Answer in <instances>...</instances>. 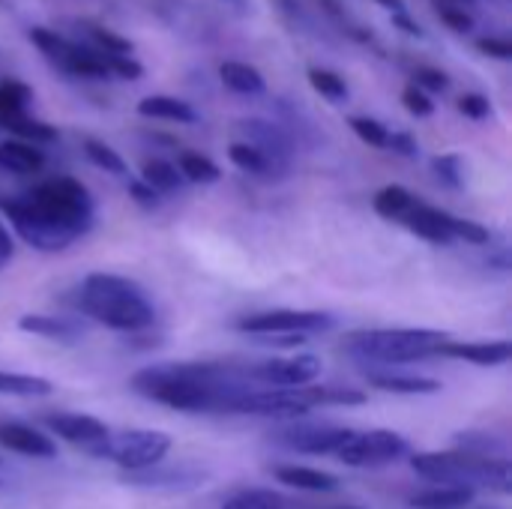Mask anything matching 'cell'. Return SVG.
<instances>
[{"label":"cell","mask_w":512,"mask_h":509,"mask_svg":"<svg viewBox=\"0 0 512 509\" xmlns=\"http://www.w3.org/2000/svg\"><path fill=\"white\" fill-rule=\"evenodd\" d=\"M0 153H3L6 171H12V174H33V171H39L45 165V153L36 144L18 141V138L3 141Z\"/></svg>","instance_id":"cb8c5ba5"},{"label":"cell","mask_w":512,"mask_h":509,"mask_svg":"<svg viewBox=\"0 0 512 509\" xmlns=\"http://www.w3.org/2000/svg\"><path fill=\"white\" fill-rule=\"evenodd\" d=\"M6 258H12V237H9V231H6V225H3V219H0V264H3Z\"/></svg>","instance_id":"681fc988"},{"label":"cell","mask_w":512,"mask_h":509,"mask_svg":"<svg viewBox=\"0 0 512 509\" xmlns=\"http://www.w3.org/2000/svg\"><path fill=\"white\" fill-rule=\"evenodd\" d=\"M300 509H366V507H360V504H321V507H315V504H303V501H300Z\"/></svg>","instance_id":"816d5d0a"},{"label":"cell","mask_w":512,"mask_h":509,"mask_svg":"<svg viewBox=\"0 0 512 509\" xmlns=\"http://www.w3.org/2000/svg\"><path fill=\"white\" fill-rule=\"evenodd\" d=\"M177 171L189 183H216L222 177V171H219V165L213 159H207L201 153H192V150L177 156Z\"/></svg>","instance_id":"4dcf8cb0"},{"label":"cell","mask_w":512,"mask_h":509,"mask_svg":"<svg viewBox=\"0 0 512 509\" xmlns=\"http://www.w3.org/2000/svg\"><path fill=\"white\" fill-rule=\"evenodd\" d=\"M129 384L138 396L183 414H201V411L231 414L234 399L255 387L246 378L243 366H228V363L150 366L135 372Z\"/></svg>","instance_id":"7a4b0ae2"},{"label":"cell","mask_w":512,"mask_h":509,"mask_svg":"<svg viewBox=\"0 0 512 509\" xmlns=\"http://www.w3.org/2000/svg\"><path fill=\"white\" fill-rule=\"evenodd\" d=\"M33 99V90L18 81V78H3L0 81V114H3V123L0 129H6V123L18 114H27V105Z\"/></svg>","instance_id":"f1b7e54d"},{"label":"cell","mask_w":512,"mask_h":509,"mask_svg":"<svg viewBox=\"0 0 512 509\" xmlns=\"http://www.w3.org/2000/svg\"><path fill=\"white\" fill-rule=\"evenodd\" d=\"M15 234L39 252H63L93 225V198L75 177H51L24 198H0Z\"/></svg>","instance_id":"6da1fadb"},{"label":"cell","mask_w":512,"mask_h":509,"mask_svg":"<svg viewBox=\"0 0 512 509\" xmlns=\"http://www.w3.org/2000/svg\"><path fill=\"white\" fill-rule=\"evenodd\" d=\"M378 6H384L390 15H396V12H405L408 6H405V0H375Z\"/></svg>","instance_id":"f907efd6"},{"label":"cell","mask_w":512,"mask_h":509,"mask_svg":"<svg viewBox=\"0 0 512 509\" xmlns=\"http://www.w3.org/2000/svg\"><path fill=\"white\" fill-rule=\"evenodd\" d=\"M129 195H132V201L141 204L144 210H153V207H159V201H162V195L153 192V189H150L147 183H141V180H132V183H129Z\"/></svg>","instance_id":"7dc6e473"},{"label":"cell","mask_w":512,"mask_h":509,"mask_svg":"<svg viewBox=\"0 0 512 509\" xmlns=\"http://www.w3.org/2000/svg\"><path fill=\"white\" fill-rule=\"evenodd\" d=\"M474 504V489L465 486H435L411 498L414 509H465Z\"/></svg>","instance_id":"603a6c76"},{"label":"cell","mask_w":512,"mask_h":509,"mask_svg":"<svg viewBox=\"0 0 512 509\" xmlns=\"http://www.w3.org/2000/svg\"><path fill=\"white\" fill-rule=\"evenodd\" d=\"M414 87H420L423 93H444L447 87H450V75L444 72V69H438V66H417L414 69Z\"/></svg>","instance_id":"74e56055"},{"label":"cell","mask_w":512,"mask_h":509,"mask_svg":"<svg viewBox=\"0 0 512 509\" xmlns=\"http://www.w3.org/2000/svg\"><path fill=\"white\" fill-rule=\"evenodd\" d=\"M234 132L243 135V144H249L258 153H264L276 174H285L288 171L291 156H294V138H291V132H285L282 126L267 123V120H237L234 123Z\"/></svg>","instance_id":"8fae6325"},{"label":"cell","mask_w":512,"mask_h":509,"mask_svg":"<svg viewBox=\"0 0 512 509\" xmlns=\"http://www.w3.org/2000/svg\"><path fill=\"white\" fill-rule=\"evenodd\" d=\"M512 345L507 339H495V342H447L438 357H450V360H465L474 366H504L510 363Z\"/></svg>","instance_id":"2e32d148"},{"label":"cell","mask_w":512,"mask_h":509,"mask_svg":"<svg viewBox=\"0 0 512 509\" xmlns=\"http://www.w3.org/2000/svg\"><path fill=\"white\" fill-rule=\"evenodd\" d=\"M78 306L87 318L117 333H138L156 321L147 291L114 273H90L78 291Z\"/></svg>","instance_id":"3957f363"},{"label":"cell","mask_w":512,"mask_h":509,"mask_svg":"<svg viewBox=\"0 0 512 509\" xmlns=\"http://www.w3.org/2000/svg\"><path fill=\"white\" fill-rule=\"evenodd\" d=\"M402 105L414 114V117H432L435 114V99L429 93H423L420 87L408 84L402 90Z\"/></svg>","instance_id":"b9f144b4"},{"label":"cell","mask_w":512,"mask_h":509,"mask_svg":"<svg viewBox=\"0 0 512 509\" xmlns=\"http://www.w3.org/2000/svg\"><path fill=\"white\" fill-rule=\"evenodd\" d=\"M0 447L27 459H54L57 456V444L36 432L33 426L24 423H12V420H0Z\"/></svg>","instance_id":"5bb4252c"},{"label":"cell","mask_w":512,"mask_h":509,"mask_svg":"<svg viewBox=\"0 0 512 509\" xmlns=\"http://www.w3.org/2000/svg\"><path fill=\"white\" fill-rule=\"evenodd\" d=\"M141 183H147L153 192L162 195V192H177L180 183H183V177H180L177 165H171L165 159H147L141 165Z\"/></svg>","instance_id":"f546056e"},{"label":"cell","mask_w":512,"mask_h":509,"mask_svg":"<svg viewBox=\"0 0 512 509\" xmlns=\"http://www.w3.org/2000/svg\"><path fill=\"white\" fill-rule=\"evenodd\" d=\"M393 18V24L399 27V30H405V33H411V36H423V27L411 18V12L405 9V12H396V15H390Z\"/></svg>","instance_id":"c3c4849f"},{"label":"cell","mask_w":512,"mask_h":509,"mask_svg":"<svg viewBox=\"0 0 512 509\" xmlns=\"http://www.w3.org/2000/svg\"><path fill=\"white\" fill-rule=\"evenodd\" d=\"M369 387L381 393H396V396H435L441 393V381L435 378H414V375H396V372H369L366 375Z\"/></svg>","instance_id":"d6986e66"},{"label":"cell","mask_w":512,"mask_h":509,"mask_svg":"<svg viewBox=\"0 0 512 509\" xmlns=\"http://www.w3.org/2000/svg\"><path fill=\"white\" fill-rule=\"evenodd\" d=\"M273 477L297 492H336L339 477L318 471V468H303V465H279L273 468Z\"/></svg>","instance_id":"ffe728a7"},{"label":"cell","mask_w":512,"mask_h":509,"mask_svg":"<svg viewBox=\"0 0 512 509\" xmlns=\"http://www.w3.org/2000/svg\"><path fill=\"white\" fill-rule=\"evenodd\" d=\"M348 126L354 129V135L369 144V147H378V150H387V141H390V129L384 123H378L375 117H351Z\"/></svg>","instance_id":"d590c367"},{"label":"cell","mask_w":512,"mask_h":509,"mask_svg":"<svg viewBox=\"0 0 512 509\" xmlns=\"http://www.w3.org/2000/svg\"><path fill=\"white\" fill-rule=\"evenodd\" d=\"M234 327L255 339H261V336H309V333L330 330L333 318L327 312H315V309H270V312L243 315Z\"/></svg>","instance_id":"ba28073f"},{"label":"cell","mask_w":512,"mask_h":509,"mask_svg":"<svg viewBox=\"0 0 512 509\" xmlns=\"http://www.w3.org/2000/svg\"><path fill=\"white\" fill-rule=\"evenodd\" d=\"M477 48L489 57H498V60H510L512 57L510 39H504V36H483V39H477Z\"/></svg>","instance_id":"f6af8a7d"},{"label":"cell","mask_w":512,"mask_h":509,"mask_svg":"<svg viewBox=\"0 0 512 509\" xmlns=\"http://www.w3.org/2000/svg\"><path fill=\"white\" fill-rule=\"evenodd\" d=\"M204 480V474L198 471H189V468H168L162 471L159 465L147 468V471H132L126 474V483L129 486H141V489H198Z\"/></svg>","instance_id":"e0dca14e"},{"label":"cell","mask_w":512,"mask_h":509,"mask_svg":"<svg viewBox=\"0 0 512 509\" xmlns=\"http://www.w3.org/2000/svg\"><path fill=\"white\" fill-rule=\"evenodd\" d=\"M459 111L471 120H489L492 102L483 93H465V96H459Z\"/></svg>","instance_id":"7bdbcfd3"},{"label":"cell","mask_w":512,"mask_h":509,"mask_svg":"<svg viewBox=\"0 0 512 509\" xmlns=\"http://www.w3.org/2000/svg\"><path fill=\"white\" fill-rule=\"evenodd\" d=\"M18 330L42 336V339H54V342H75L84 333V327L66 315H21Z\"/></svg>","instance_id":"ac0fdd59"},{"label":"cell","mask_w":512,"mask_h":509,"mask_svg":"<svg viewBox=\"0 0 512 509\" xmlns=\"http://www.w3.org/2000/svg\"><path fill=\"white\" fill-rule=\"evenodd\" d=\"M222 509H300V501H291L273 489H240L225 498Z\"/></svg>","instance_id":"d4e9b609"},{"label":"cell","mask_w":512,"mask_h":509,"mask_svg":"<svg viewBox=\"0 0 512 509\" xmlns=\"http://www.w3.org/2000/svg\"><path fill=\"white\" fill-rule=\"evenodd\" d=\"M450 231H453V240H462V243H471V246H486L492 240L489 228H483V225H477L471 219H459V216H453Z\"/></svg>","instance_id":"ab89813d"},{"label":"cell","mask_w":512,"mask_h":509,"mask_svg":"<svg viewBox=\"0 0 512 509\" xmlns=\"http://www.w3.org/2000/svg\"><path fill=\"white\" fill-rule=\"evenodd\" d=\"M315 408H321V387H315V384H306V387H252L234 399L231 414L297 420Z\"/></svg>","instance_id":"52a82bcc"},{"label":"cell","mask_w":512,"mask_h":509,"mask_svg":"<svg viewBox=\"0 0 512 509\" xmlns=\"http://www.w3.org/2000/svg\"><path fill=\"white\" fill-rule=\"evenodd\" d=\"M168 450H171V435L159 429H126V432H108L87 453L114 462L117 468H123V474H132L162 465Z\"/></svg>","instance_id":"8992f818"},{"label":"cell","mask_w":512,"mask_h":509,"mask_svg":"<svg viewBox=\"0 0 512 509\" xmlns=\"http://www.w3.org/2000/svg\"><path fill=\"white\" fill-rule=\"evenodd\" d=\"M51 381L39 375H18V372H0V396H21V399H39L51 396Z\"/></svg>","instance_id":"83f0119b"},{"label":"cell","mask_w":512,"mask_h":509,"mask_svg":"<svg viewBox=\"0 0 512 509\" xmlns=\"http://www.w3.org/2000/svg\"><path fill=\"white\" fill-rule=\"evenodd\" d=\"M306 75H309V84L315 87V93H321L327 102H336V105L339 102H348V84H345V78L339 72L312 66Z\"/></svg>","instance_id":"836d02e7"},{"label":"cell","mask_w":512,"mask_h":509,"mask_svg":"<svg viewBox=\"0 0 512 509\" xmlns=\"http://www.w3.org/2000/svg\"><path fill=\"white\" fill-rule=\"evenodd\" d=\"M84 153H87V159H90L96 168H102V171H108V174H114V177H123V174H126L123 156H120L114 147H108L105 141H99V138H84Z\"/></svg>","instance_id":"e575fe53"},{"label":"cell","mask_w":512,"mask_h":509,"mask_svg":"<svg viewBox=\"0 0 512 509\" xmlns=\"http://www.w3.org/2000/svg\"><path fill=\"white\" fill-rule=\"evenodd\" d=\"M408 453V441L390 429L351 432V438L336 450V459L348 468H381Z\"/></svg>","instance_id":"9c48e42d"},{"label":"cell","mask_w":512,"mask_h":509,"mask_svg":"<svg viewBox=\"0 0 512 509\" xmlns=\"http://www.w3.org/2000/svg\"><path fill=\"white\" fill-rule=\"evenodd\" d=\"M219 78H222V84L231 93H240V96H261L267 90L264 75L255 66L243 63V60H225V63H219Z\"/></svg>","instance_id":"44dd1931"},{"label":"cell","mask_w":512,"mask_h":509,"mask_svg":"<svg viewBox=\"0 0 512 509\" xmlns=\"http://www.w3.org/2000/svg\"><path fill=\"white\" fill-rule=\"evenodd\" d=\"M432 171L435 177L450 186V189H459L462 186V159L456 153H444V156H435L432 159Z\"/></svg>","instance_id":"f35d334b"},{"label":"cell","mask_w":512,"mask_h":509,"mask_svg":"<svg viewBox=\"0 0 512 509\" xmlns=\"http://www.w3.org/2000/svg\"><path fill=\"white\" fill-rule=\"evenodd\" d=\"M138 114L141 117H153V120H171V123H195L198 111L174 96H144L138 102Z\"/></svg>","instance_id":"7402d4cb"},{"label":"cell","mask_w":512,"mask_h":509,"mask_svg":"<svg viewBox=\"0 0 512 509\" xmlns=\"http://www.w3.org/2000/svg\"><path fill=\"white\" fill-rule=\"evenodd\" d=\"M444 3H456V6H471L474 0H444Z\"/></svg>","instance_id":"f5cc1de1"},{"label":"cell","mask_w":512,"mask_h":509,"mask_svg":"<svg viewBox=\"0 0 512 509\" xmlns=\"http://www.w3.org/2000/svg\"><path fill=\"white\" fill-rule=\"evenodd\" d=\"M321 375V360L315 354H297L285 360H261L246 366V378L261 387H306Z\"/></svg>","instance_id":"30bf717a"},{"label":"cell","mask_w":512,"mask_h":509,"mask_svg":"<svg viewBox=\"0 0 512 509\" xmlns=\"http://www.w3.org/2000/svg\"><path fill=\"white\" fill-rule=\"evenodd\" d=\"M450 342V333L444 330H426V327H381V330H360L351 333L345 348L360 363H417L438 357V351Z\"/></svg>","instance_id":"277c9868"},{"label":"cell","mask_w":512,"mask_h":509,"mask_svg":"<svg viewBox=\"0 0 512 509\" xmlns=\"http://www.w3.org/2000/svg\"><path fill=\"white\" fill-rule=\"evenodd\" d=\"M411 468L441 486H483V489H495L501 495H507L512 489L510 462L507 459H486V456H474L465 450H453V453H414L411 456Z\"/></svg>","instance_id":"5b68a950"},{"label":"cell","mask_w":512,"mask_h":509,"mask_svg":"<svg viewBox=\"0 0 512 509\" xmlns=\"http://www.w3.org/2000/svg\"><path fill=\"white\" fill-rule=\"evenodd\" d=\"M42 423L48 426L51 435H57V438L81 447V450H90L93 444H99L111 432L102 420L87 417V414H48Z\"/></svg>","instance_id":"4fadbf2b"},{"label":"cell","mask_w":512,"mask_h":509,"mask_svg":"<svg viewBox=\"0 0 512 509\" xmlns=\"http://www.w3.org/2000/svg\"><path fill=\"white\" fill-rule=\"evenodd\" d=\"M435 12H438V18H441L453 33H459V36H465V33H471V30H474V15H471L465 6L435 0Z\"/></svg>","instance_id":"8d00e7d4"},{"label":"cell","mask_w":512,"mask_h":509,"mask_svg":"<svg viewBox=\"0 0 512 509\" xmlns=\"http://www.w3.org/2000/svg\"><path fill=\"white\" fill-rule=\"evenodd\" d=\"M387 150H393V153H399V156H408V159H414V156L420 153L417 138H414L411 132H390Z\"/></svg>","instance_id":"bcb514c9"},{"label":"cell","mask_w":512,"mask_h":509,"mask_svg":"<svg viewBox=\"0 0 512 509\" xmlns=\"http://www.w3.org/2000/svg\"><path fill=\"white\" fill-rule=\"evenodd\" d=\"M366 393L351 390V387H321V408H351L363 405Z\"/></svg>","instance_id":"60d3db41"},{"label":"cell","mask_w":512,"mask_h":509,"mask_svg":"<svg viewBox=\"0 0 512 509\" xmlns=\"http://www.w3.org/2000/svg\"><path fill=\"white\" fill-rule=\"evenodd\" d=\"M84 30H87V36L93 39V45L102 48V51H99L102 57H132V48H135L132 39H126V36H120V33L102 27V24H84Z\"/></svg>","instance_id":"d6a6232c"},{"label":"cell","mask_w":512,"mask_h":509,"mask_svg":"<svg viewBox=\"0 0 512 509\" xmlns=\"http://www.w3.org/2000/svg\"><path fill=\"white\" fill-rule=\"evenodd\" d=\"M228 159H231L240 171H246V174H255V177H279V174L273 171V165L267 162V156L258 153L255 147L243 144V141H234V144L228 147Z\"/></svg>","instance_id":"1f68e13d"},{"label":"cell","mask_w":512,"mask_h":509,"mask_svg":"<svg viewBox=\"0 0 512 509\" xmlns=\"http://www.w3.org/2000/svg\"><path fill=\"white\" fill-rule=\"evenodd\" d=\"M0 123H3V114H0Z\"/></svg>","instance_id":"db71d44e"},{"label":"cell","mask_w":512,"mask_h":509,"mask_svg":"<svg viewBox=\"0 0 512 509\" xmlns=\"http://www.w3.org/2000/svg\"><path fill=\"white\" fill-rule=\"evenodd\" d=\"M0 462H3V459H0Z\"/></svg>","instance_id":"11a10c76"},{"label":"cell","mask_w":512,"mask_h":509,"mask_svg":"<svg viewBox=\"0 0 512 509\" xmlns=\"http://www.w3.org/2000/svg\"><path fill=\"white\" fill-rule=\"evenodd\" d=\"M399 225H405L411 234H417V237H423L429 243H438V246L441 243H453V231H450L453 213L438 210V207H432L426 201H417Z\"/></svg>","instance_id":"9a60e30c"},{"label":"cell","mask_w":512,"mask_h":509,"mask_svg":"<svg viewBox=\"0 0 512 509\" xmlns=\"http://www.w3.org/2000/svg\"><path fill=\"white\" fill-rule=\"evenodd\" d=\"M417 201H420V198H417L411 189L393 183V186H384V189L375 195L372 207H375L378 216H384V219H390V222H402V219L408 216V210H411Z\"/></svg>","instance_id":"484cf974"},{"label":"cell","mask_w":512,"mask_h":509,"mask_svg":"<svg viewBox=\"0 0 512 509\" xmlns=\"http://www.w3.org/2000/svg\"><path fill=\"white\" fill-rule=\"evenodd\" d=\"M351 438V429L339 426H297L288 432H279L276 441L288 450L309 453V456H336V450Z\"/></svg>","instance_id":"7c38bea8"},{"label":"cell","mask_w":512,"mask_h":509,"mask_svg":"<svg viewBox=\"0 0 512 509\" xmlns=\"http://www.w3.org/2000/svg\"><path fill=\"white\" fill-rule=\"evenodd\" d=\"M105 66H108V75L123 78V81H135L144 75V66L135 57H105Z\"/></svg>","instance_id":"ee69618b"},{"label":"cell","mask_w":512,"mask_h":509,"mask_svg":"<svg viewBox=\"0 0 512 509\" xmlns=\"http://www.w3.org/2000/svg\"><path fill=\"white\" fill-rule=\"evenodd\" d=\"M30 42L42 51L45 60H51L60 72H66L69 57H72V51H75V42H69L66 36H60V33H54V30H48V27H33V30H30Z\"/></svg>","instance_id":"4316f807"}]
</instances>
